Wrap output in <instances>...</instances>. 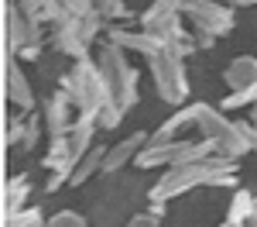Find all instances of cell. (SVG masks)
Returning <instances> with one entry per match:
<instances>
[{
    "instance_id": "ac0fdd59",
    "label": "cell",
    "mask_w": 257,
    "mask_h": 227,
    "mask_svg": "<svg viewBox=\"0 0 257 227\" xmlns=\"http://www.w3.org/2000/svg\"><path fill=\"white\" fill-rule=\"evenodd\" d=\"M254 206H257V196L250 193V189H233V196H230V210H226V220L243 224V220L254 213Z\"/></svg>"
},
{
    "instance_id": "5b68a950",
    "label": "cell",
    "mask_w": 257,
    "mask_h": 227,
    "mask_svg": "<svg viewBox=\"0 0 257 227\" xmlns=\"http://www.w3.org/2000/svg\"><path fill=\"white\" fill-rule=\"evenodd\" d=\"M45 41V24L31 18L18 0L7 4V55L11 59H35Z\"/></svg>"
},
{
    "instance_id": "30bf717a",
    "label": "cell",
    "mask_w": 257,
    "mask_h": 227,
    "mask_svg": "<svg viewBox=\"0 0 257 227\" xmlns=\"http://www.w3.org/2000/svg\"><path fill=\"white\" fill-rule=\"evenodd\" d=\"M151 141V134L148 131H134V134H127V138H120L106 148V155H103V176H110V172H120V169H127V165L134 162L141 155V148Z\"/></svg>"
},
{
    "instance_id": "7402d4cb",
    "label": "cell",
    "mask_w": 257,
    "mask_h": 227,
    "mask_svg": "<svg viewBox=\"0 0 257 227\" xmlns=\"http://www.w3.org/2000/svg\"><path fill=\"white\" fill-rule=\"evenodd\" d=\"M45 227H89V220L82 217L79 210H59V213L48 217V224H45Z\"/></svg>"
},
{
    "instance_id": "9c48e42d",
    "label": "cell",
    "mask_w": 257,
    "mask_h": 227,
    "mask_svg": "<svg viewBox=\"0 0 257 227\" xmlns=\"http://www.w3.org/2000/svg\"><path fill=\"white\" fill-rule=\"evenodd\" d=\"M41 117H45V127H48V138H55V134H69L72 131L79 110H76V103L69 100L65 90H55L48 100L41 103Z\"/></svg>"
},
{
    "instance_id": "9a60e30c",
    "label": "cell",
    "mask_w": 257,
    "mask_h": 227,
    "mask_svg": "<svg viewBox=\"0 0 257 227\" xmlns=\"http://www.w3.org/2000/svg\"><path fill=\"white\" fill-rule=\"evenodd\" d=\"M18 4L38 21V24H45V28H55V24H62V21L69 18V11H65L62 0H18Z\"/></svg>"
},
{
    "instance_id": "5bb4252c",
    "label": "cell",
    "mask_w": 257,
    "mask_h": 227,
    "mask_svg": "<svg viewBox=\"0 0 257 227\" xmlns=\"http://www.w3.org/2000/svg\"><path fill=\"white\" fill-rule=\"evenodd\" d=\"M223 83L230 90L254 86L257 83V55H237V59H230V65L223 69Z\"/></svg>"
},
{
    "instance_id": "8992f818",
    "label": "cell",
    "mask_w": 257,
    "mask_h": 227,
    "mask_svg": "<svg viewBox=\"0 0 257 227\" xmlns=\"http://www.w3.org/2000/svg\"><path fill=\"white\" fill-rule=\"evenodd\" d=\"M106 28V21L103 18H76V14H69V18L55 24L52 28V45L65 52V55H72V59H89V48H93V41L99 38V31Z\"/></svg>"
},
{
    "instance_id": "ffe728a7",
    "label": "cell",
    "mask_w": 257,
    "mask_h": 227,
    "mask_svg": "<svg viewBox=\"0 0 257 227\" xmlns=\"http://www.w3.org/2000/svg\"><path fill=\"white\" fill-rule=\"evenodd\" d=\"M4 141H7L11 152H14V148H24V141H28V114H11V117H7Z\"/></svg>"
},
{
    "instance_id": "484cf974",
    "label": "cell",
    "mask_w": 257,
    "mask_h": 227,
    "mask_svg": "<svg viewBox=\"0 0 257 227\" xmlns=\"http://www.w3.org/2000/svg\"><path fill=\"white\" fill-rule=\"evenodd\" d=\"M240 131H243V138H247V144H250V152L257 155V127L250 121H240Z\"/></svg>"
},
{
    "instance_id": "83f0119b",
    "label": "cell",
    "mask_w": 257,
    "mask_h": 227,
    "mask_svg": "<svg viewBox=\"0 0 257 227\" xmlns=\"http://www.w3.org/2000/svg\"><path fill=\"white\" fill-rule=\"evenodd\" d=\"M233 7H257V0H233Z\"/></svg>"
},
{
    "instance_id": "603a6c76",
    "label": "cell",
    "mask_w": 257,
    "mask_h": 227,
    "mask_svg": "<svg viewBox=\"0 0 257 227\" xmlns=\"http://www.w3.org/2000/svg\"><path fill=\"white\" fill-rule=\"evenodd\" d=\"M123 114H127V110H120L117 103H106V107H103V110L96 114L99 131H113V127H120V121H123Z\"/></svg>"
},
{
    "instance_id": "52a82bcc",
    "label": "cell",
    "mask_w": 257,
    "mask_h": 227,
    "mask_svg": "<svg viewBox=\"0 0 257 227\" xmlns=\"http://www.w3.org/2000/svg\"><path fill=\"white\" fill-rule=\"evenodd\" d=\"M175 7L182 18L192 21L196 31H206L213 38L233 31V24H237L233 4H223V0H175Z\"/></svg>"
},
{
    "instance_id": "277c9868",
    "label": "cell",
    "mask_w": 257,
    "mask_h": 227,
    "mask_svg": "<svg viewBox=\"0 0 257 227\" xmlns=\"http://www.w3.org/2000/svg\"><path fill=\"white\" fill-rule=\"evenodd\" d=\"M196 131H199V138L213 141L216 155H226V159H243V155H250V144H247L243 131H240V121L226 117V110H219V107L202 103Z\"/></svg>"
},
{
    "instance_id": "7a4b0ae2",
    "label": "cell",
    "mask_w": 257,
    "mask_h": 227,
    "mask_svg": "<svg viewBox=\"0 0 257 227\" xmlns=\"http://www.w3.org/2000/svg\"><path fill=\"white\" fill-rule=\"evenodd\" d=\"M93 59L99 62V72H103V83H106L110 103H117L120 110H131L138 103V69H134L131 55L123 48H117V45L103 41Z\"/></svg>"
},
{
    "instance_id": "f1b7e54d",
    "label": "cell",
    "mask_w": 257,
    "mask_h": 227,
    "mask_svg": "<svg viewBox=\"0 0 257 227\" xmlns=\"http://www.w3.org/2000/svg\"><path fill=\"white\" fill-rule=\"evenodd\" d=\"M247 121H250V124H254V127H257V103H254V107H250V117H247Z\"/></svg>"
},
{
    "instance_id": "ba28073f",
    "label": "cell",
    "mask_w": 257,
    "mask_h": 227,
    "mask_svg": "<svg viewBox=\"0 0 257 227\" xmlns=\"http://www.w3.org/2000/svg\"><path fill=\"white\" fill-rule=\"evenodd\" d=\"M103 35H106L110 45L123 48L127 55H141V59H151V55L161 48V41L155 38V35H148L144 28H120V24H106V28H103Z\"/></svg>"
},
{
    "instance_id": "3957f363",
    "label": "cell",
    "mask_w": 257,
    "mask_h": 227,
    "mask_svg": "<svg viewBox=\"0 0 257 227\" xmlns=\"http://www.w3.org/2000/svg\"><path fill=\"white\" fill-rule=\"evenodd\" d=\"M148 72L155 80V93L158 100L168 107H182L189 100V69H185V52H178L172 45H161L158 52L148 59Z\"/></svg>"
},
{
    "instance_id": "44dd1931",
    "label": "cell",
    "mask_w": 257,
    "mask_h": 227,
    "mask_svg": "<svg viewBox=\"0 0 257 227\" xmlns=\"http://www.w3.org/2000/svg\"><path fill=\"white\" fill-rule=\"evenodd\" d=\"M48 220L41 217L38 206H24L18 213H11V217H4V227H45Z\"/></svg>"
},
{
    "instance_id": "e0dca14e",
    "label": "cell",
    "mask_w": 257,
    "mask_h": 227,
    "mask_svg": "<svg viewBox=\"0 0 257 227\" xmlns=\"http://www.w3.org/2000/svg\"><path fill=\"white\" fill-rule=\"evenodd\" d=\"M28 193H31L28 176H11V179H7V186H4V217H11V213L24 210Z\"/></svg>"
},
{
    "instance_id": "6da1fadb",
    "label": "cell",
    "mask_w": 257,
    "mask_h": 227,
    "mask_svg": "<svg viewBox=\"0 0 257 227\" xmlns=\"http://www.w3.org/2000/svg\"><path fill=\"white\" fill-rule=\"evenodd\" d=\"M59 90L69 93V100L76 103V110L86 114V117H96L99 110L110 103L106 83H103V72H99V62L93 55L72 62V69L59 80Z\"/></svg>"
},
{
    "instance_id": "4316f807",
    "label": "cell",
    "mask_w": 257,
    "mask_h": 227,
    "mask_svg": "<svg viewBox=\"0 0 257 227\" xmlns=\"http://www.w3.org/2000/svg\"><path fill=\"white\" fill-rule=\"evenodd\" d=\"M243 227H257V206H254V213H250V217L243 220Z\"/></svg>"
},
{
    "instance_id": "2e32d148",
    "label": "cell",
    "mask_w": 257,
    "mask_h": 227,
    "mask_svg": "<svg viewBox=\"0 0 257 227\" xmlns=\"http://www.w3.org/2000/svg\"><path fill=\"white\" fill-rule=\"evenodd\" d=\"M106 148H110V144H99V141H96V144H93V148H89V152L79 159V165L72 169V179H69V186H72V189H76V186H86V183H89V179L99 172V169H103V155H106Z\"/></svg>"
},
{
    "instance_id": "4fadbf2b",
    "label": "cell",
    "mask_w": 257,
    "mask_h": 227,
    "mask_svg": "<svg viewBox=\"0 0 257 227\" xmlns=\"http://www.w3.org/2000/svg\"><path fill=\"white\" fill-rule=\"evenodd\" d=\"M199 110H202V103L178 107V110H175V114H172L165 124H158V131L151 134V141H175V138H185V131L199 124Z\"/></svg>"
},
{
    "instance_id": "cb8c5ba5",
    "label": "cell",
    "mask_w": 257,
    "mask_h": 227,
    "mask_svg": "<svg viewBox=\"0 0 257 227\" xmlns=\"http://www.w3.org/2000/svg\"><path fill=\"white\" fill-rule=\"evenodd\" d=\"M62 4H65V11L76 14V18H93V14H96V0H62Z\"/></svg>"
},
{
    "instance_id": "d6986e66",
    "label": "cell",
    "mask_w": 257,
    "mask_h": 227,
    "mask_svg": "<svg viewBox=\"0 0 257 227\" xmlns=\"http://www.w3.org/2000/svg\"><path fill=\"white\" fill-rule=\"evenodd\" d=\"M257 103V83L254 86H240V90H230L223 100H219V110H226V114H233V110H250Z\"/></svg>"
},
{
    "instance_id": "d4e9b609",
    "label": "cell",
    "mask_w": 257,
    "mask_h": 227,
    "mask_svg": "<svg viewBox=\"0 0 257 227\" xmlns=\"http://www.w3.org/2000/svg\"><path fill=\"white\" fill-rule=\"evenodd\" d=\"M123 227H161V213L155 210H144V213H134Z\"/></svg>"
},
{
    "instance_id": "f546056e",
    "label": "cell",
    "mask_w": 257,
    "mask_h": 227,
    "mask_svg": "<svg viewBox=\"0 0 257 227\" xmlns=\"http://www.w3.org/2000/svg\"><path fill=\"white\" fill-rule=\"evenodd\" d=\"M219 227H243V224H237V220H223Z\"/></svg>"
},
{
    "instance_id": "8fae6325",
    "label": "cell",
    "mask_w": 257,
    "mask_h": 227,
    "mask_svg": "<svg viewBox=\"0 0 257 227\" xmlns=\"http://www.w3.org/2000/svg\"><path fill=\"white\" fill-rule=\"evenodd\" d=\"M7 103L18 107L21 114L35 110V90H31V80L24 76L18 59H7Z\"/></svg>"
},
{
    "instance_id": "7c38bea8",
    "label": "cell",
    "mask_w": 257,
    "mask_h": 227,
    "mask_svg": "<svg viewBox=\"0 0 257 227\" xmlns=\"http://www.w3.org/2000/svg\"><path fill=\"white\" fill-rule=\"evenodd\" d=\"M182 144H185V138H175V141H148L141 148V155L134 159V165L138 169H168V165H175Z\"/></svg>"
}]
</instances>
